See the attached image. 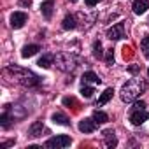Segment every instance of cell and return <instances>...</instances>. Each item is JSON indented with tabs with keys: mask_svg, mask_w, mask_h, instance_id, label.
I'll list each match as a JSON object with an SVG mask.
<instances>
[{
	"mask_svg": "<svg viewBox=\"0 0 149 149\" xmlns=\"http://www.w3.org/2000/svg\"><path fill=\"white\" fill-rule=\"evenodd\" d=\"M132 9H133L135 14H144L149 9V0H133Z\"/></svg>",
	"mask_w": 149,
	"mask_h": 149,
	"instance_id": "obj_11",
	"label": "cell"
},
{
	"mask_svg": "<svg viewBox=\"0 0 149 149\" xmlns=\"http://www.w3.org/2000/svg\"><path fill=\"white\" fill-rule=\"evenodd\" d=\"M123 37H125V23H123V21L112 25V26L107 30V39H111V40H119V39H123Z\"/></svg>",
	"mask_w": 149,
	"mask_h": 149,
	"instance_id": "obj_6",
	"label": "cell"
},
{
	"mask_svg": "<svg viewBox=\"0 0 149 149\" xmlns=\"http://www.w3.org/2000/svg\"><path fill=\"white\" fill-rule=\"evenodd\" d=\"M112 95H114V90L112 88H107L102 95H100V98H98V102H97V107H102V105H105L111 98H112Z\"/></svg>",
	"mask_w": 149,
	"mask_h": 149,
	"instance_id": "obj_18",
	"label": "cell"
},
{
	"mask_svg": "<svg viewBox=\"0 0 149 149\" xmlns=\"http://www.w3.org/2000/svg\"><path fill=\"white\" fill-rule=\"evenodd\" d=\"M16 140L13 139V140H7V142H4V144H0V149H6V147H9V146H13Z\"/></svg>",
	"mask_w": 149,
	"mask_h": 149,
	"instance_id": "obj_27",
	"label": "cell"
},
{
	"mask_svg": "<svg viewBox=\"0 0 149 149\" xmlns=\"http://www.w3.org/2000/svg\"><path fill=\"white\" fill-rule=\"evenodd\" d=\"M97 4H98V0H86V6L88 7H95Z\"/></svg>",
	"mask_w": 149,
	"mask_h": 149,
	"instance_id": "obj_28",
	"label": "cell"
},
{
	"mask_svg": "<svg viewBox=\"0 0 149 149\" xmlns=\"http://www.w3.org/2000/svg\"><path fill=\"white\" fill-rule=\"evenodd\" d=\"M19 4L25 6V7H30L32 6V0H19Z\"/></svg>",
	"mask_w": 149,
	"mask_h": 149,
	"instance_id": "obj_29",
	"label": "cell"
},
{
	"mask_svg": "<svg viewBox=\"0 0 149 149\" xmlns=\"http://www.w3.org/2000/svg\"><path fill=\"white\" fill-rule=\"evenodd\" d=\"M13 121H14V118L11 116V112L4 109L2 116H0V126H2V128H9V126L13 125Z\"/></svg>",
	"mask_w": 149,
	"mask_h": 149,
	"instance_id": "obj_17",
	"label": "cell"
},
{
	"mask_svg": "<svg viewBox=\"0 0 149 149\" xmlns=\"http://www.w3.org/2000/svg\"><path fill=\"white\" fill-rule=\"evenodd\" d=\"M39 51H40V46H39V44H28V46H25V47H23L21 56H23V58H30V56L37 54Z\"/></svg>",
	"mask_w": 149,
	"mask_h": 149,
	"instance_id": "obj_15",
	"label": "cell"
},
{
	"mask_svg": "<svg viewBox=\"0 0 149 149\" xmlns=\"http://www.w3.org/2000/svg\"><path fill=\"white\" fill-rule=\"evenodd\" d=\"M147 76H149V68H147Z\"/></svg>",
	"mask_w": 149,
	"mask_h": 149,
	"instance_id": "obj_32",
	"label": "cell"
},
{
	"mask_svg": "<svg viewBox=\"0 0 149 149\" xmlns=\"http://www.w3.org/2000/svg\"><path fill=\"white\" fill-rule=\"evenodd\" d=\"M72 144V139L68 135H56V137H51L49 140H46V147L47 149H61V147H68Z\"/></svg>",
	"mask_w": 149,
	"mask_h": 149,
	"instance_id": "obj_4",
	"label": "cell"
},
{
	"mask_svg": "<svg viewBox=\"0 0 149 149\" xmlns=\"http://www.w3.org/2000/svg\"><path fill=\"white\" fill-rule=\"evenodd\" d=\"M95 128H97V123L93 118H84L79 121V130L83 133H91V132H95Z\"/></svg>",
	"mask_w": 149,
	"mask_h": 149,
	"instance_id": "obj_8",
	"label": "cell"
},
{
	"mask_svg": "<svg viewBox=\"0 0 149 149\" xmlns=\"http://www.w3.org/2000/svg\"><path fill=\"white\" fill-rule=\"evenodd\" d=\"M93 93H95V88H93V86H90V84H83V86H81V95H83L84 98H91Z\"/></svg>",
	"mask_w": 149,
	"mask_h": 149,
	"instance_id": "obj_22",
	"label": "cell"
},
{
	"mask_svg": "<svg viewBox=\"0 0 149 149\" xmlns=\"http://www.w3.org/2000/svg\"><path fill=\"white\" fill-rule=\"evenodd\" d=\"M53 7H54V2H53V0H46V2H42L40 13H42V16H44L46 19H49V18L53 16Z\"/></svg>",
	"mask_w": 149,
	"mask_h": 149,
	"instance_id": "obj_14",
	"label": "cell"
},
{
	"mask_svg": "<svg viewBox=\"0 0 149 149\" xmlns=\"http://www.w3.org/2000/svg\"><path fill=\"white\" fill-rule=\"evenodd\" d=\"M81 81H83V84H90V83H93V84H100V83H102V79L97 76L95 72H91V70L83 74V79H81Z\"/></svg>",
	"mask_w": 149,
	"mask_h": 149,
	"instance_id": "obj_12",
	"label": "cell"
},
{
	"mask_svg": "<svg viewBox=\"0 0 149 149\" xmlns=\"http://www.w3.org/2000/svg\"><path fill=\"white\" fill-rule=\"evenodd\" d=\"M105 61H107V65H112V63H114V49H107Z\"/></svg>",
	"mask_w": 149,
	"mask_h": 149,
	"instance_id": "obj_26",
	"label": "cell"
},
{
	"mask_svg": "<svg viewBox=\"0 0 149 149\" xmlns=\"http://www.w3.org/2000/svg\"><path fill=\"white\" fill-rule=\"evenodd\" d=\"M147 119H149V112L146 111V107H137V109L130 111V123L132 125L139 126V125H142Z\"/></svg>",
	"mask_w": 149,
	"mask_h": 149,
	"instance_id": "obj_5",
	"label": "cell"
},
{
	"mask_svg": "<svg viewBox=\"0 0 149 149\" xmlns=\"http://www.w3.org/2000/svg\"><path fill=\"white\" fill-rule=\"evenodd\" d=\"M42 132H46V128H44V123H42V121H35V123L28 128V135H30L32 139L40 137V135H42Z\"/></svg>",
	"mask_w": 149,
	"mask_h": 149,
	"instance_id": "obj_10",
	"label": "cell"
},
{
	"mask_svg": "<svg viewBox=\"0 0 149 149\" xmlns=\"http://www.w3.org/2000/svg\"><path fill=\"white\" fill-rule=\"evenodd\" d=\"M54 65L61 72H72L77 67V56L68 53V51H60L54 54Z\"/></svg>",
	"mask_w": 149,
	"mask_h": 149,
	"instance_id": "obj_3",
	"label": "cell"
},
{
	"mask_svg": "<svg viewBox=\"0 0 149 149\" xmlns=\"http://www.w3.org/2000/svg\"><path fill=\"white\" fill-rule=\"evenodd\" d=\"M4 109L11 112V116L14 118V121H16V119H23V118L26 116V111H25L21 105H6Z\"/></svg>",
	"mask_w": 149,
	"mask_h": 149,
	"instance_id": "obj_9",
	"label": "cell"
},
{
	"mask_svg": "<svg viewBox=\"0 0 149 149\" xmlns=\"http://www.w3.org/2000/svg\"><path fill=\"white\" fill-rule=\"evenodd\" d=\"M61 26H63V30H74L77 26V21H76V18H74L72 14H67L63 18V21H61Z\"/></svg>",
	"mask_w": 149,
	"mask_h": 149,
	"instance_id": "obj_16",
	"label": "cell"
},
{
	"mask_svg": "<svg viewBox=\"0 0 149 149\" xmlns=\"http://www.w3.org/2000/svg\"><path fill=\"white\" fill-rule=\"evenodd\" d=\"M146 90H147V83H146L144 79H140V77H133V79H130L126 84H123V88H121V91H119V97H121L123 102L130 104V102L137 100Z\"/></svg>",
	"mask_w": 149,
	"mask_h": 149,
	"instance_id": "obj_2",
	"label": "cell"
},
{
	"mask_svg": "<svg viewBox=\"0 0 149 149\" xmlns=\"http://www.w3.org/2000/svg\"><path fill=\"white\" fill-rule=\"evenodd\" d=\"M53 121H54L56 125H61V126H68V125H70V119H68L63 112H54V114H53Z\"/></svg>",
	"mask_w": 149,
	"mask_h": 149,
	"instance_id": "obj_20",
	"label": "cell"
},
{
	"mask_svg": "<svg viewBox=\"0 0 149 149\" xmlns=\"http://www.w3.org/2000/svg\"><path fill=\"white\" fill-rule=\"evenodd\" d=\"M147 23H149V18H147Z\"/></svg>",
	"mask_w": 149,
	"mask_h": 149,
	"instance_id": "obj_33",
	"label": "cell"
},
{
	"mask_svg": "<svg viewBox=\"0 0 149 149\" xmlns=\"http://www.w3.org/2000/svg\"><path fill=\"white\" fill-rule=\"evenodd\" d=\"M140 51L144 53L146 58H149V35H146V37L140 40Z\"/></svg>",
	"mask_w": 149,
	"mask_h": 149,
	"instance_id": "obj_23",
	"label": "cell"
},
{
	"mask_svg": "<svg viewBox=\"0 0 149 149\" xmlns=\"http://www.w3.org/2000/svg\"><path fill=\"white\" fill-rule=\"evenodd\" d=\"M70 2H72V4H76V2H77V0H70Z\"/></svg>",
	"mask_w": 149,
	"mask_h": 149,
	"instance_id": "obj_31",
	"label": "cell"
},
{
	"mask_svg": "<svg viewBox=\"0 0 149 149\" xmlns=\"http://www.w3.org/2000/svg\"><path fill=\"white\" fill-rule=\"evenodd\" d=\"M93 119H95L97 125H104V123L109 121V116H107L105 112H102V111H95V112H93Z\"/></svg>",
	"mask_w": 149,
	"mask_h": 149,
	"instance_id": "obj_21",
	"label": "cell"
},
{
	"mask_svg": "<svg viewBox=\"0 0 149 149\" xmlns=\"http://www.w3.org/2000/svg\"><path fill=\"white\" fill-rule=\"evenodd\" d=\"M63 105H67V107H70L72 105V109H79V104H77V100L76 98H72V97H65L63 98Z\"/></svg>",
	"mask_w": 149,
	"mask_h": 149,
	"instance_id": "obj_24",
	"label": "cell"
},
{
	"mask_svg": "<svg viewBox=\"0 0 149 149\" xmlns=\"http://www.w3.org/2000/svg\"><path fill=\"white\" fill-rule=\"evenodd\" d=\"M53 61H54V54H44L42 58H39L37 65L42 67V68H49V67L53 65Z\"/></svg>",
	"mask_w": 149,
	"mask_h": 149,
	"instance_id": "obj_19",
	"label": "cell"
},
{
	"mask_svg": "<svg viewBox=\"0 0 149 149\" xmlns=\"http://www.w3.org/2000/svg\"><path fill=\"white\" fill-rule=\"evenodd\" d=\"M93 54H95V58H102V56H104V51H102V42H100V40H97V42L93 44Z\"/></svg>",
	"mask_w": 149,
	"mask_h": 149,
	"instance_id": "obj_25",
	"label": "cell"
},
{
	"mask_svg": "<svg viewBox=\"0 0 149 149\" xmlns=\"http://www.w3.org/2000/svg\"><path fill=\"white\" fill-rule=\"evenodd\" d=\"M128 70H130L132 74H135V72H139V67H135V65H132V67H130Z\"/></svg>",
	"mask_w": 149,
	"mask_h": 149,
	"instance_id": "obj_30",
	"label": "cell"
},
{
	"mask_svg": "<svg viewBox=\"0 0 149 149\" xmlns=\"http://www.w3.org/2000/svg\"><path fill=\"white\" fill-rule=\"evenodd\" d=\"M102 135H104V140H105V146L107 147H116L118 146V139L114 135V130H105Z\"/></svg>",
	"mask_w": 149,
	"mask_h": 149,
	"instance_id": "obj_13",
	"label": "cell"
},
{
	"mask_svg": "<svg viewBox=\"0 0 149 149\" xmlns=\"http://www.w3.org/2000/svg\"><path fill=\"white\" fill-rule=\"evenodd\" d=\"M6 72L11 74V77H13L18 84H21V86H25V88H37V86H40V77L37 76L35 72L28 70V68L18 67V65H9V67L6 68Z\"/></svg>",
	"mask_w": 149,
	"mask_h": 149,
	"instance_id": "obj_1",
	"label": "cell"
},
{
	"mask_svg": "<svg viewBox=\"0 0 149 149\" xmlns=\"http://www.w3.org/2000/svg\"><path fill=\"white\" fill-rule=\"evenodd\" d=\"M26 19H28L26 13H23V11H16V13L11 14V26H13L14 30H18V28H21V26L26 23Z\"/></svg>",
	"mask_w": 149,
	"mask_h": 149,
	"instance_id": "obj_7",
	"label": "cell"
}]
</instances>
